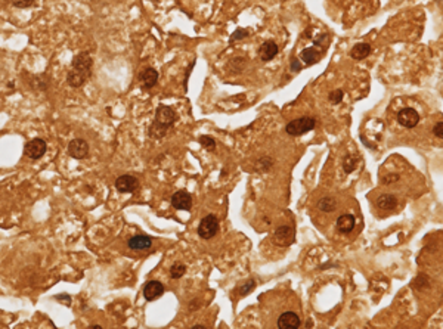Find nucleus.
Segmentation results:
<instances>
[{"instance_id": "2f4dec72", "label": "nucleus", "mask_w": 443, "mask_h": 329, "mask_svg": "<svg viewBox=\"0 0 443 329\" xmlns=\"http://www.w3.org/2000/svg\"><path fill=\"white\" fill-rule=\"evenodd\" d=\"M34 3V0H12V5L15 8L24 9V8H30Z\"/></svg>"}, {"instance_id": "9d476101", "label": "nucleus", "mask_w": 443, "mask_h": 329, "mask_svg": "<svg viewBox=\"0 0 443 329\" xmlns=\"http://www.w3.org/2000/svg\"><path fill=\"white\" fill-rule=\"evenodd\" d=\"M275 242L278 245H291L294 239H296V230L291 228V226H279L275 232V236H273Z\"/></svg>"}, {"instance_id": "2eb2a0df", "label": "nucleus", "mask_w": 443, "mask_h": 329, "mask_svg": "<svg viewBox=\"0 0 443 329\" xmlns=\"http://www.w3.org/2000/svg\"><path fill=\"white\" fill-rule=\"evenodd\" d=\"M90 76H92V74H89V73H85V71H78V70L71 68V71H70V73H68V76H67V83H68L71 87L77 89V87H81V86H85V84H86V81H88L89 78H90Z\"/></svg>"}, {"instance_id": "e433bc0d", "label": "nucleus", "mask_w": 443, "mask_h": 329, "mask_svg": "<svg viewBox=\"0 0 443 329\" xmlns=\"http://www.w3.org/2000/svg\"><path fill=\"white\" fill-rule=\"evenodd\" d=\"M59 301H64L65 304H70L71 303V298L68 297V295H65V294H62V295H59V297H56Z\"/></svg>"}, {"instance_id": "aec40b11", "label": "nucleus", "mask_w": 443, "mask_h": 329, "mask_svg": "<svg viewBox=\"0 0 443 329\" xmlns=\"http://www.w3.org/2000/svg\"><path fill=\"white\" fill-rule=\"evenodd\" d=\"M377 207L381 208V210H386V211L394 210L397 207V198L394 195H390V193L380 195L378 200H377Z\"/></svg>"}, {"instance_id": "9b49d317", "label": "nucleus", "mask_w": 443, "mask_h": 329, "mask_svg": "<svg viewBox=\"0 0 443 329\" xmlns=\"http://www.w3.org/2000/svg\"><path fill=\"white\" fill-rule=\"evenodd\" d=\"M92 65H93V59H92L89 52H81V53L76 55L74 59H73V68L74 70L85 71V73H89V74H92Z\"/></svg>"}, {"instance_id": "f3484780", "label": "nucleus", "mask_w": 443, "mask_h": 329, "mask_svg": "<svg viewBox=\"0 0 443 329\" xmlns=\"http://www.w3.org/2000/svg\"><path fill=\"white\" fill-rule=\"evenodd\" d=\"M319 58H321V53H319V51L317 49V46L306 48V49L300 52V61H302L303 65H306V67L315 65V63L319 61Z\"/></svg>"}, {"instance_id": "dca6fc26", "label": "nucleus", "mask_w": 443, "mask_h": 329, "mask_svg": "<svg viewBox=\"0 0 443 329\" xmlns=\"http://www.w3.org/2000/svg\"><path fill=\"white\" fill-rule=\"evenodd\" d=\"M129 248L133 250V251H146L150 250L152 245V239L146 235H136L133 238H130L129 242H127Z\"/></svg>"}, {"instance_id": "5701e85b", "label": "nucleus", "mask_w": 443, "mask_h": 329, "mask_svg": "<svg viewBox=\"0 0 443 329\" xmlns=\"http://www.w3.org/2000/svg\"><path fill=\"white\" fill-rule=\"evenodd\" d=\"M412 288H415L418 291H424L426 288H430V279L429 276H424V275H419L415 280H412Z\"/></svg>"}, {"instance_id": "f03ea898", "label": "nucleus", "mask_w": 443, "mask_h": 329, "mask_svg": "<svg viewBox=\"0 0 443 329\" xmlns=\"http://www.w3.org/2000/svg\"><path fill=\"white\" fill-rule=\"evenodd\" d=\"M317 126V118L313 117H300L290 121L285 126V131L290 136H303L306 133L312 131Z\"/></svg>"}, {"instance_id": "f257e3e1", "label": "nucleus", "mask_w": 443, "mask_h": 329, "mask_svg": "<svg viewBox=\"0 0 443 329\" xmlns=\"http://www.w3.org/2000/svg\"><path fill=\"white\" fill-rule=\"evenodd\" d=\"M176 120L177 115L175 109L167 106V105L160 103L157 106V111H155V120H154V123L150 127V131H148L150 138H152V139L164 138L168 128H172L173 124L176 123Z\"/></svg>"}, {"instance_id": "c85d7f7f", "label": "nucleus", "mask_w": 443, "mask_h": 329, "mask_svg": "<svg viewBox=\"0 0 443 329\" xmlns=\"http://www.w3.org/2000/svg\"><path fill=\"white\" fill-rule=\"evenodd\" d=\"M343 98H344V92H343V90H340V89L332 90L328 96L329 102H331V103H334V105H339V103H342Z\"/></svg>"}, {"instance_id": "1a4fd4ad", "label": "nucleus", "mask_w": 443, "mask_h": 329, "mask_svg": "<svg viewBox=\"0 0 443 329\" xmlns=\"http://www.w3.org/2000/svg\"><path fill=\"white\" fill-rule=\"evenodd\" d=\"M172 205L176 210H183V211H189L192 208V196L189 192L186 190H177L173 193L172 196Z\"/></svg>"}, {"instance_id": "39448f33", "label": "nucleus", "mask_w": 443, "mask_h": 329, "mask_svg": "<svg viewBox=\"0 0 443 329\" xmlns=\"http://www.w3.org/2000/svg\"><path fill=\"white\" fill-rule=\"evenodd\" d=\"M115 189L121 193H133L139 189V180L132 174H123L115 180Z\"/></svg>"}, {"instance_id": "6ab92c4d", "label": "nucleus", "mask_w": 443, "mask_h": 329, "mask_svg": "<svg viewBox=\"0 0 443 329\" xmlns=\"http://www.w3.org/2000/svg\"><path fill=\"white\" fill-rule=\"evenodd\" d=\"M371 53V45L369 43H357L354 45L353 49L350 51V58L352 59H356V61H362L365 59L368 55Z\"/></svg>"}, {"instance_id": "4c0bfd02", "label": "nucleus", "mask_w": 443, "mask_h": 329, "mask_svg": "<svg viewBox=\"0 0 443 329\" xmlns=\"http://www.w3.org/2000/svg\"><path fill=\"white\" fill-rule=\"evenodd\" d=\"M204 328H205L204 325H195V326H194V329H204Z\"/></svg>"}, {"instance_id": "393cba45", "label": "nucleus", "mask_w": 443, "mask_h": 329, "mask_svg": "<svg viewBox=\"0 0 443 329\" xmlns=\"http://www.w3.org/2000/svg\"><path fill=\"white\" fill-rule=\"evenodd\" d=\"M49 77L46 76H37V77H33V80H31V84H33V87L37 90H45L48 86H49Z\"/></svg>"}, {"instance_id": "7ed1b4c3", "label": "nucleus", "mask_w": 443, "mask_h": 329, "mask_svg": "<svg viewBox=\"0 0 443 329\" xmlns=\"http://www.w3.org/2000/svg\"><path fill=\"white\" fill-rule=\"evenodd\" d=\"M217 232H219V220H217L216 215H205L203 220L200 222L198 235H200L203 239H212L213 236L217 235Z\"/></svg>"}, {"instance_id": "20e7f679", "label": "nucleus", "mask_w": 443, "mask_h": 329, "mask_svg": "<svg viewBox=\"0 0 443 329\" xmlns=\"http://www.w3.org/2000/svg\"><path fill=\"white\" fill-rule=\"evenodd\" d=\"M48 149V145L46 142L40 138H36V139L30 140L24 148V153H26L27 158L30 160H38L45 155V152Z\"/></svg>"}, {"instance_id": "0eeeda50", "label": "nucleus", "mask_w": 443, "mask_h": 329, "mask_svg": "<svg viewBox=\"0 0 443 329\" xmlns=\"http://www.w3.org/2000/svg\"><path fill=\"white\" fill-rule=\"evenodd\" d=\"M68 155L74 160H83L89 155V145L86 140L73 139L68 145Z\"/></svg>"}, {"instance_id": "423d86ee", "label": "nucleus", "mask_w": 443, "mask_h": 329, "mask_svg": "<svg viewBox=\"0 0 443 329\" xmlns=\"http://www.w3.org/2000/svg\"><path fill=\"white\" fill-rule=\"evenodd\" d=\"M397 123L406 128H414L419 123V114L414 108H404L397 114Z\"/></svg>"}, {"instance_id": "a211bd4d", "label": "nucleus", "mask_w": 443, "mask_h": 329, "mask_svg": "<svg viewBox=\"0 0 443 329\" xmlns=\"http://www.w3.org/2000/svg\"><path fill=\"white\" fill-rule=\"evenodd\" d=\"M356 218L353 214H343L337 218V229L340 233H350L354 229Z\"/></svg>"}, {"instance_id": "f8f14e48", "label": "nucleus", "mask_w": 443, "mask_h": 329, "mask_svg": "<svg viewBox=\"0 0 443 329\" xmlns=\"http://www.w3.org/2000/svg\"><path fill=\"white\" fill-rule=\"evenodd\" d=\"M300 325H302V320L299 315H296L294 312H285L278 319L279 329H296L300 328Z\"/></svg>"}, {"instance_id": "72a5a7b5", "label": "nucleus", "mask_w": 443, "mask_h": 329, "mask_svg": "<svg viewBox=\"0 0 443 329\" xmlns=\"http://www.w3.org/2000/svg\"><path fill=\"white\" fill-rule=\"evenodd\" d=\"M433 133H434V136H437L439 139H443V123L442 121H439V123L434 126V128H433Z\"/></svg>"}, {"instance_id": "b1692460", "label": "nucleus", "mask_w": 443, "mask_h": 329, "mask_svg": "<svg viewBox=\"0 0 443 329\" xmlns=\"http://www.w3.org/2000/svg\"><path fill=\"white\" fill-rule=\"evenodd\" d=\"M186 272V266L183 263H175L173 266L170 267V278L179 279L182 278Z\"/></svg>"}, {"instance_id": "cd10ccee", "label": "nucleus", "mask_w": 443, "mask_h": 329, "mask_svg": "<svg viewBox=\"0 0 443 329\" xmlns=\"http://www.w3.org/2000/svg\"><path fill=\"white\" fill-rule=\"evenodd\" d=\"M356 160H354L353 155H346L344 157V160H343V168H344V171L349 174V173H352L354 170V167H356Z\"/></svg>"}, {"instance_id": "c756f323", "label": "nucleus", "mask_w": 443, "mask_h": 329, "mask_svg": "<svg viewBox=\"0 0 443 329\" xmlns=\"http://www.w3.org/2000/svg\"><path fill=\"white\" fill-rule=\"evenodd\" d=\"M272 164H273V161H272L270 158H267V157L260 158V160L256 163L257 168H259L260 171H267V170H270V168H272Z\"/></svg>"}, {"instance_id": "4468645a", "label": "nucleus", "mask_w": 443, "mask_h": 329, "mask_svg": "<svg viewBox=\"0 0 443 329\" xmlns=\"http://www.w3.org/2000/svg\"><path fill=\"white\" fill-rule=\"evenodd\" d=\"M158 77L160 76H158V71H157V70H154V68H151V67L145 68V70L139 74V81L140 84H142V87L146 90L152 89V87L157 84Z\"/></svg>"}, {"instance_id": "bb28decb", "label": "nucleus", "mask_w": 443, "mask_h": 329, "mask_svg": "<svg viewBox=\"0 0 443 329\" xmlns=\"http://www.w3.org/2000/svg\"><path fill=\"white\" fill-rule=\"evenodd\" d=\"M248 36H250V31H248V30H245V28H237V30L234 31V34H232L230 38H229V43L232 45L234 41L242 40V38L248 37Z\"/></svg>"}, {"instance_id": "7c9ffc66", "label": "nucleus", "mask_w": 443, "mask_h": 329, "mask_svg": "<svg viewBox=\"0 0 443 329\" xmlns=\"http://www.w3.org/2000/svg\"><path fill=\"white\" fill-rule=\"evenodd\" d=\"M256 288V280L254 279H250V280H247L242 287L240 288V294L244 297V295H247L248 292H251Z\"/></svg>"}, {"instance_id": "6e6552de", "label": "nucleus", "mask_w": 443, "mask_h": 329, "mask_svg": "<svg viewBox=\"0 0 443 329\" xmlns=\"http://www.w3.org/2000/svg\"><path fill=\"white\" fill-rule=\"evenodd\" d=\"M164 294V285L160 280H150L143 287V297L146 301L158 300Z\"/></svg>"}, {"instance_id": "ddd939ff", "label": "nucleus", "mask_w": 443, "mask_h": 329, "mask_svg": "<svg viewBox=\"0 0 443 329\" xmlns=\"http://www.w3.org/2000/svg\"><path fill=\"white\" fill-rule=\"evenodd\" d=\"M277 55H278V45L272 40H266L259 48V56L263 62L272 61Z\"/></svg>"}, {"instance_id": "4be33fe9", "label": "nucleus", "mask_w": 443, "mask_h": 329, "mask_svg": "<svg viewBox=\"0 0 443 329\" xmlns=\"http://www.w3.org/2000/svg\"><path fill=\"white\" fill-rule=\"evenodd\" d=\"M318 208L321 211H324V213H331V211H334L337 208V201L334 198H331V196H324V198L319 200Z\"/></svg>"}, {"instance_id": "412c9836", "label": "nucleus", "mask_w": 443, "mask_h": 329, "mask_svg": "<svg viewBox=\"0 0 443 329\" xmlns=\"http://www.w3.org/2000/svg\"><path fill=\"white\" fill-rule=\"evenodd\" d=\"M245 67H247V59L245 58H232L228 62L229 73H232V74L244 73Z\"/></svg>"}, {"instance_id": "a878e982", "label": "nucleus", "mask_w": 443, "mask_h": 329, "mask_svg": "<svg viewBox=\"0 0 443 329\" xmlns=\"http://www.w3.org/2000/svg\"><path fill=\"white\" fill-rule=\"evenodd\" d=\"M198 142H200V145H201V146H204V148H205V149H207L208 152H213L216 149V140L213 139L212 136H207V135L200 136Z\"/></svg>"}, {"instance_id": "c9c22d12", "label": "nucleus", "mask_w": 443, "mask_h": 329, "mask_svg": "<svg viewBox=\"0 0 443 329\" xmlns=\"http://www.w3.org/2000/svg\"><path fill=\"white\" fill-rule=\"evenodd\" d=\"M195 67V61H192V63H191V67L186 70V74H185V80H183V89L186 90L188 89V77H189L191 71H192V68Z\"/></svg>"}, {"instance_id": "473e14b6", "label": "nucleus", "mask_w": 443, "mask_h": 329, "mask_svg": "<svg viewBox=\"0 0 443 329\" xmlns=\"http://www.w3.org/2000/svg\"><path fill=\"white\" fill-rule=\"evenodd\" d=\"M399 179H400V176H399L397 173L387 174L386 178H383V183H386V185H389V183H396V182H399Z\"/></svg>"}, {"instance_id": "f704fd0d", "label": "nucleus", "mask_w": 443, "mask_h": 329, "mask_svg": "<svg viewBox=\"0 0 443 329\" xmlns=\"http://www.w3.org/2000/svg\"><path fill=\"white\" fill-rule=\"evenodd\" d=\"M304 65L303 63H300V59H294L291 62V71H294V73H299V71H302V68H303Z\"/></svg>"}]
</instances>
